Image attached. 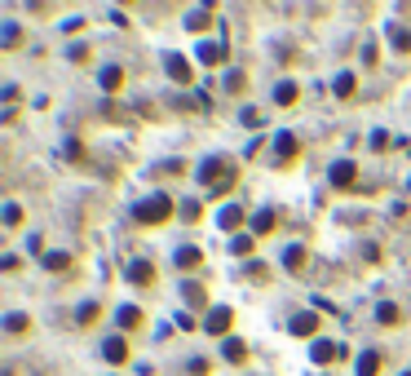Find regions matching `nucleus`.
<instances>
[{
	"mask_svg": "<svg viewBox=\"0 0 411 376\" xmlns=\"http://www.w3.org/2000/svg\"><path fill=\"white\" fill-rule=\"evenodd\" d=\"M173 208H177V204H173V195H164V190H159V195H146V200H142L133 212H137V222H142V226H164V222L173 217Z\"/></svg>",
	"mask_w": 411,
	"mask_h": 376,
	"instance_id": "nucleus-1",
	"label": "nucleus"
},
{
	"mask_svg": "<svg viewBox=\"0 0 411 376\" xmlns=\"http://www.w3.org/2000/svg\"><path fill=\"white\" fill-rule=\"evenodd\" d=\"M407 190H411V182H407Z\"/></svg>",
	"mask_w": 411,
	"mask_h": 376,
	"instance_id": "nucleus-43",
	"label": "nucleus"
},
{
	"mask_svg": "<svg viewBox=\"0 0 411 376\" xmlns=\"http://www.w3.org/2000/svg\"><path fill=\"white\" fill-rule=\"evenodd\" d=\"M297 97H301V89L292 85V80H278V85H274V102H278V107H292Z\"/></svg>",
	"mask_w": 411,
	"mask_h": 376,
	"instance_id": "nucleus-16",
	"label": "nucleus"
},
{
	"mask_svg": "<svg viewBox=\"0 0 411 376\" xmlns=\"http://www.w3.org/2000/svg\"><path fill=\"white\" fill-rule=\"evenodd\" d=\"M345 354H350L345 346H336V341H323V336L309 346V358H314V363H332V358H345Z\"/></svg>",
	"mask_w": 411,
	"mask_h": 376,
	"instance_id": "nucleus-5",
	"label": "nucleus"
},
{
	"mask_svg": "<svg viewBox=\"0 0 411 376\" xmlns=\"http://www.w3.org/2000/svg\"><path fill=\"white\" fill-rule=\"evenodd\" d=\"M292 336H319V315L314 310H301V315H292Z\"/></svg>",
	"mask_w": 411,
	"mask_h": 376,
	"instance_id": "nucleus-6",
	"label": "nucleus"
},
{
	"mask_svg": "<svg viewBox=\"0 0 411 376\" xmlns=\"http://www.w3.org/2000/svg\"><path fill=\"white\" fill-rule=\"evenodd\" d=\"M283 266H288L292 274L305 266V248H301V243H288V248H283Z\"/></svg>",
	"mask_w": 411,
	"mask_h": 376,
	"instance_id": "nucleus-23",
	"label": "nucleus"
},
{
	"mask_svg": "<svg viewBox=\"0 0 411 376\" xmlns=\"http://www.w3.org/2000/svg\"><path fill=\"white\" fill-rule=\"evenodd\" d=\"M0 217H5V226H18V222H23V208H18V204H5V212H0Z\"/></svg>",
	"mask_w": 411,
	"mask_h": 376,
	"instance_id": "nucleus-30",
	"label": "nucleus"
},
{
	"mask_svg": "<svg viewBox=\"0 0 411 376\" xmlns=\"http://www.w3.org/2000/svg\"><path fill=\"white\" fill-rule=\"evenodd\" d=\"M354 182H358V164H354V159H336V164H332V186L350 190Z\"/></svg>",
	"mask_w": 411,
	"mask_h": 376,
	"instance_id": "nucleus-4",
	"label": "nucleus"
},
{
	"mask_svg": "<svg viewBox=\"0 0 411 376\" xmlns=\"http://www.w3.org/2000/svg\"><path fill=\"white\" fill-rule=\"evenodd\" d=\"M182 297H186L190 305H200V310L208 305V292H204V284H195V279H186V284H182ZM208 310H212V305H208Z\"/></svg>",
	"mask_w": 411,
	"mask_h": 376,
	"instance_id": "nucleus-19",
	"label": "nucleus"
},
{
	"mask_svg": "<svg viewBox=\"0 0 411 376\" xmlns=\"http://www.w3.org/2000/svg\"><path fill=\"white\" fill-rule=\"evenodd\" d=\"M332 93H336V97H354V93H358V80H354V71H341V75L332 80Z\"/></svg>",
	"mask_w": 411,
	"mask_h": 376,
	"instance_id": "nucleus-18",
	"label": "nucleus"
},
{
	"mask_svg": "<svg viewBox=\"0 0 411 376\" xmlns=\"http://www.w3.org/2000/svg\"><path fill=\"white\" fill-rule=\"evenodd\" d=\"M0 270H9V274H13V270H18V257L5 253V257H0Z\"/></svg>",
	"mask_w": 411,
	"mask_h": 376,
	"instance_id": "nucleus-38",
	"label": "nucleus"
},
{
	"mask_svg": "<svg viewBox=\"0 0 411 376\" xmlns=\"http://www.w3.org/2000/svg\"><path fill=\"white\" fill-rule=\"evenodd\" d=\"M128 279H133L137 288H151L155 284V266L146 257H137V261H128Z\"/></svg>",
	"mask_w": 411,
	"mask_h": 376,
	"instance_id": "nucleus-7",
	"label": "nucleus"
},
{
	"mask_svg": "<svg viewBox=\"0 0 411 376\" xmlns=\"http://www.w3.org/2000/svg\"><path fill=\"white\" fill-rule=\"evenodd\" d=\"M200 182L212 195H226L230 186H235V164H230V159H208V164L200 169Z\"/></svg>",
	"mask_w": 411,
	"mask_h": 376,
	"instance_id": "nucleus-2",
	"label": "nucleus"
},
{
	"mask_svg": "<svg viewBox=\"0 0 411 376\" xmlns=\"http://www.w3.org/2000/svg\"><path fill=\"white\" fill-rule=\"evenodd\" d=\"M403 376H411V372H403Z\"/></svg>",
	"mask_w": 411,
	"mask_h": 376,
	"instance_id": "nucleus-42",
	"label": "nucleus"
},
{
	"mask_svg": "<svg viewBox=\"0 0 411 376\" xmlns=\"http://www.w3.org/2000/svg\"><path fill=\"white\" fill-rule=\"evenodd\" d=\"M221 354H226V363H248V341L226 336V341H221Z\"/></svg>",
	"mask_w": 411,
	"mask_h": 376,
	"instance_id": "nucleus-11",
	"label": "nucleus"
},
{
	"mask_svg": "<svg viewBox=\"0 0 411 376\" xmlns=\"http://www.w3.org/2000/svg\"><path fill=\"white\" fill-rule=\"evenodd\" d=\"M274 226H278V212H274V208H261L257 217H252V235L261 239V235H270Z\"/></svg>",
	"mask_w": 411,
	"mask_h": 376,
	"instance_id": "nucleus-14",
	"label": "nucleus"
},
{
	"mask_svg": "<svg viewBox=\"0 0 411 376\" xmlns=\"http://www.w3.org/2000/svg\"><path fill=\"white\" fill-rule=\"evenodd\" d=\"M297 151H301V142L292 138V133H278V138H274V159H278V164H292V159H297Z\"/></svg>",
	"mask_w": 411,
	"mask_h": 376,
	"instance_id": "nucleus-8",
	"label": "nucleus"
},
{
	"mask_svg": "<svg viewBox=\"0 0 411 376\" xmlns=\"http://www.w3.org/2000/svg\"><path fill=\"white\" fill-rule=\"evenodd\" d=\"M243 124H261V111L257 107H243Z\"/></svg>",
	"mask_w": 411,
	"mask_h": 376,
	"instance_id": "nucleus-39",
	"label": "nucleus"
},
{
	"mask_svg": "<svg viewBox=\"0 0 411 376\" xmlns=\"http://www.w3.org/2000/svg\"><path fill=\"white\" fill-rule=\"evenodd\" d=\"M186 372H190V376H208V358H190Z\"/></svg>",
	"mask_w": 411,
	"mask_h": 376,
	"instance_id": "nucleus-33",
	"label": "nucleus"
},
{
	"mask_svg": "<svg viewBox=\"0 0 411 376\" xmlns=\"http://www.w3.org/2000/svg\"><path fill=\"white\" fill-rule=\"evenodd\" d=\"M385 146H389V133H385V128H376V133H372V151H385Z\"/></svg>",
	"mask_w": 411,
	"mask_h": 376,
	"instance_id": "nucleus-34",
	"label": "nucleus"
},
{
	"mask_svg": "<svg viewBox=\"0 0 411 376\" xmlns=\"http://www.w3.org/2000/svg\"><path fill=\"white\" fill-rule=\"evenodd\" d=\"M44 270L49 274H67L71 270V253H44Z\"/></svg>",
	"mask_w": 411,
	"mask_h": 376,
	"instance_id": "nucleus-20",
	"label": "nucleus"
},
{
	"mask_svg": "<svg viewBox=\"0 0 411 376\" xmlns=\"http://www.w3.org/2000/svg\"><path fill=\"white\" fill-rule=\"evenodd\" d=\"M217 226H221V231H239V226H243V204H226L217 212Z\"/></svg>",
	"mask_w": 411,
	"mask_h": 376,
	"instance_id": "nucleus-13",
	"label": "nucleus"
},
{
	"mask_svg": "<svg viewBox=\"0 0 411 376\" xmlns=\"http://www.w3.org/2000/svg\"><path fill=\"white\" fill-rule=\"evenodd\" d=\"M204 27H212V9H190L186 13V31H204Z\"/></svg>",
	"mask_w": 411,
	"mask_h": 376,
	"instance_id": "nucleus-25",
	"label": "nucleus"
},
{
	"mask_svg": "<svg viewBox=\"0 0 411 376\" xmlns=\"http://www.w3.org/2000/svg\"><path fill=\"white\" fill-rule=\"evenodd\" d=\"M243 85H248V75H243V71H226V93H239Z\"/></svg>",
	"mask_w": 411,
	"mask_h": 376,
	"instance_id": "nucleus-28",
	"label": "nucleus"
},
{
	"mask_svg": "<svg viewBox=\"0 0 411 376\" xmlns=\"http://www.w3.org/2000/svg\"><path fill=\"white\" fill-rule=\"evenodd\" d=\"M200 62L204 67H221L226 62V40H204L200 44Z\"/></svg>",
	"mask_w": 411,
	"mask_h": 376,
	"instance_id": "nucleus-9",
	"label": "nucleus"
},
{
	"mask_svg": "<svg viewBox=\"0 0 411 376\" xmlns=\"http://www.w3.org/2000/svg\"><path fill=\"white\" fill-rule=\"evenodd\" d=\"M363 62H367V67H376V62H381V58H376V44H363Z\"/></svg>",
	"mask_w": 411,
	"mask_h": 376,
	"instance_id": "nucleus-41",
	"label": "nucleus"
},
{
	"mask_svg": "<svg viewBox=\"0 0 411 376\" xmlns=\"http://www.w3.org/2000/svg\"><path fill=\"white\" fill-rule=\"evenodd\" d=\"M200 212H204L200 200H186V204H182V217H186V222H200Z\"/></svg>",
	"mask_w": 411,
	"mask_h": 376,
	"instance_id": "nucleus-32",
	"label": "nucleus"
},
{
	"mask_svg": "<svg viewBox=\"0 0 411 376\" xmlns=\"http://www.w3.org/2000/svg\"><path fill=\"white\" fill-rule=\"evenodd\" d=\"M376 319H381V323H398L403 315H398V305H381V310H376Z\"/></svg>",
	"mask_w": 411,
	"mask_h": 376,
	"instance_id": "nucleus-31",
	"label": "nucleus"
},
{
	"mask_svg": "<svg viewBox=\"0 0 411 376\" xmlns=\"http://www.w3.org/2000/svg\"><path fill=\"white\" fill-rule=\"evenodd\" d=\"M67 58H71V62H89V44H71Z\"/></svg>",
	"mask_w": 411,
	"mask_h": 376,
	"instance_id": "nucleus-35",
	"label": "nucleus"
},
{
	"mask_svg": "<svg viewBox=\"0 0 411 376\" xmlns=\"http://www.w3.org/2000/svg\"><path fill=\"white\" fill-rule=\"evenodd\" d=\"M358 376H376V372H381V354H376V350H363V354H358V368H354Z\"/></svg>",
	"mask_w": 411,
	"mask_h": 376,
	"instance_id": "nucleus-21",
	"label": "nucleus"
},
{
	"mask_svg": "<svg viewBox=\"0 0 411 376\" xmlns=\"http://www.w3.org/2000/svg\"><path fill=\"white\" fill-rule=\"evenodd\" d=\"M23 40V31H18V23H5V36H0V44H5V49H13V44H18Z\"/></svg>",
	"mask_w": 411,
	"mask_h": 376,
	"instance_id": "nucleus-29",
	"label": "nucleus"
},
{
	"mask_svg": "<svg viewBox=\"0 0 411 376\" xmlns=\"http://www.w3.org/2000/svg\"><path fill=\"white\" fill-rule=\"evenodd\" d=\"M93 319H97V305L85 301V305H80V323H93Z\"/></svg>",
	"mask_w": 411,
	"mask_h": 376,
	"instance_id": "nucleus-36",
	"label": "nucleus"
},
{
	"mask_svg": "<svg viewBox=\"0 0 411 376\" xmlns=\"http://www.w3.org/2000/svg\"><path fill=\"white\" fill-rule=\"evenodd\" d=\"M164 71H168L177 85H190V62L182 54H168V58H164Z\"/></svg>",
	"mask_w": 411,
	"mask_h": 376,
	"instance_id": "nucleus-10",
	"label": "nucleus"
},
{
	"mask_svg": "<svg viewBox=\"0 0 411 376\" xmlns=\"http://www.w3.org/2000/svg\"><path fill=\"white\" fill-rule=\"evenodd\" d=\"M97 85H102L106 93H115V89L124 85V71H120V67H102V75H97Z\"/></svg>",
	"mask_w": 411,
	"mask_h": 376,
	"instance_id": "nucleus-24",
	"label": "nucleus"
},
{
	"mask_svg": "<svg viewBox=\"0 0 411 376\" xmlns=\"http://www.w3.org/2000/svg\"><path fill=\"white\" fill-rule=\"evenodd\" d=\"M27 248L40 257V253H44V239H40V235H27Z\"/></svg>",
	"mask_w": 411,
	"mask_h": 376,
	"instance_id": "nucleus-40",
	"label": "nucleus"
},
{
	"mask_svg": "<svg viewBox=\"0 0 411 376\" xmlns=\"http://www.w3.org/2000/svg\"><path fill=\"white\" fill-rule=\"evenodd\" d=\"M0 328H5V332H13V336H18V332H27V328H31V319L23 315V310H9V315H5V323H0Z\"/></svg>",
	"mask_w": 411,
	"mask_h": 376,
	"instance_id": "nucleus-22",
	"label": "nucleus"
},
{
	"mask_svg": "<svg viewBox=\"0 0 411 376\" xmlns=\"http://www.w3.org/2000/svg\"><path fill=\"white\" fill-rule=\"evenodd\" d=\"M62 31H67V36H75V31H85V18H67V23H62Z\"/></svg>",
	"mask_w": 411,
	"mask_h": 376,
	"instance_id": "nucleus-37",
	"label": "nucleus"
},
{
	"mask_svg": "<svg viewBox=\"0 0 411 376\" xmlns=\"http://www.w3.org/2000/svg\"><path fill=\"white\" fill-rule=\"evenodd\" d=\"M393 49H398V54H411V27H393Z\"/></svg>",
	"mask_w": 411,
	"mask_h": 376,
	"instance_id": "nucleus-27",
	"label": "nucleus"
},
{
	"mask_svg": "<svg viewBox=\"0 0 411 376\" xmlns=\"http://www.w3.org/2000/svg\"><path fill=\"white\" fill-rule=\"evenodd\" d=\"M115 323H120L124 332H133V328H142V310H137V305H120V315H115Z\"/></svg>",
	"mask_w": 411,
	"mask_h": 376,
	"instance_id": "nucleus-17",
	"label": "nucleus"
},
{
	"mask_svg": "<svg viewBox=\"0 0 411 376\" xmlns=\"http://www.w3.org/2000/svg\"><path fill=\"white\" fill-rule=\"evenodd\" d=\"M230 323H235V310H230V305H212L208 319H204V332L226 341V336H230Z\"/></svg>",
	"mask_w": 411,
	"mask_h": 376,
	"instance_id": "nucleus-3",
	"label": "nucleus"
},
{
	"mask_svg": "<svg viewBox=\"0 0 411 376\" xmlns=\"http://www.w3.org/2000/svg\"><path fill=\"white\" fill-rule=\"evenodd\" d=\"M102 354H106V363H124V358H128V341L124 336H106Z\"/></svg>",
	"mask_w": 411,
	"mask_h": 376,
	"instance_id": "nucleus-15",
	"label": "nucleus"
},
{
	"mask_svg": "<svg viewBox=\"0 0 411 376\" xmlns=\"http://www.w3.org/2000/svg\"><path fill=\"white\" fill-rule=\"evenodd\" d=\"M257 248V235H235V243H230V253H235V257H248Z\"/></svg>",
	"mask_w": 411,
	"mask_h": 376,
	"instance_id": "nucleus-26",
	"label": "nucleus"
},
{
	"mask_svg": "<svg viewBox=\"0 0 411 376\" xmlns=\"http://www.w3.org/2000/svg\"><path fill=\"white\" fill-rule=\"evenodd\" d=\"M173 261H177V270H195V266H200V261H204V253L195 248V243H182V248L173 253Z\"/></svg>",
	"mask_w": 411,
	"mask_h": 376,
	"instance_id": "nucleus-12",
	"label": "nucleus"
}]
</instances>
